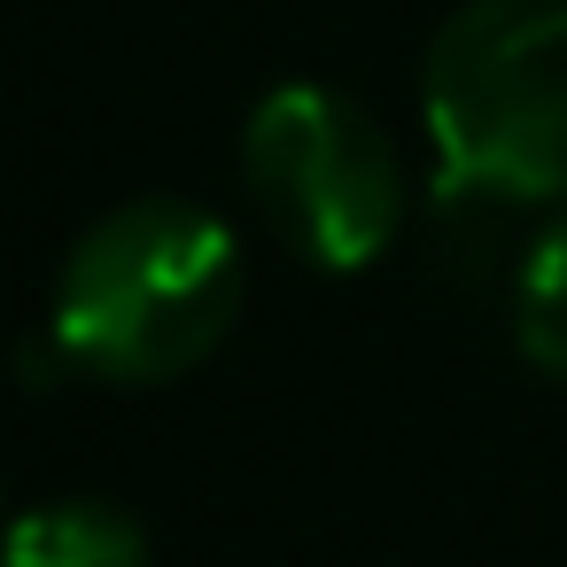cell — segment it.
Masks as SVG:
<instances>
[{
  "label": "cell",
  "instance_id": "4",
  "mask_svg": "<svg viewBox=\"0 0 567 567\" xmlns=\"http://www.w3.org/2000/svg\"><path fill=\"white\" fill-rule=\"evenodd\" d=\"M0 567H148V536L125 505L63 497V505H32L0 536Z\"/></svg>",
  "mask_w": 567,
  "mask_h": 567
},
{
  "label": "cell",
  "instance_id": "1",
  "mask_svg": "<svg viewBox=\"0 0 567 567\" xmlns=\"http://www.w3.org/2000/svg\"><path fill=\"white\" fill-rule=\"evenodd\" d=\"M241 311V241L187 195H141L79 234L55 280L48 342L94 381H172L203 365Z\"/></svg>",
  "mask_w": 567,
  "mask_h": 567
},
{
  "label": "cell",
  "instance_id": "2",
  "mask_svg": "<svg viewBox=\"0 0 567 567\" xmlns=\"http://www.w3.org/2000/svg\"><path fill=\"white\" fill-rule=\"evenodd\" d=\"M435 195L567 203V0H466L420 71Z\"/></svg>",
  "mask_w": 567,
  "mask_h": 567
},
{
  "label": "cell",
  "instance_id": "3",
  "mask_svg": "<svg viewBox=\"0 0 567 567\" xmlns=\"http://www.w3.org/2000/svg\"><path fill=\"white\" fill-rule=\"evenodd\" d=\"M241 172L265 226L319 272H365L404 226V164L334 86H272L249 110Z\"/></svg>",
  "mask_w": 567,
  "mask_h": 567
},
{
  "label": "cell",
  "instance_id": "5",
  "mask_svg": "<svg viewBox=\"0 0 567 567\" xmlns=\"http://www.w3.org/2000/svg\"><path fill=\"white\" fill-rule=\"evenodd\" d=\"M513 327H520L528 365L567 381V218L528 241L520 280H513Z\"/></svg>",
  "mask_w": 567,
  "mask_h": 567
}]
</instances>
